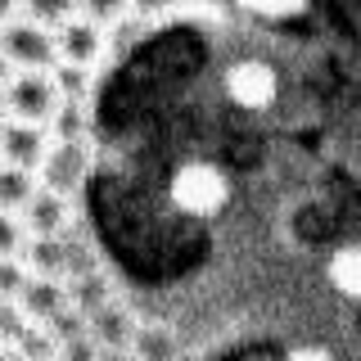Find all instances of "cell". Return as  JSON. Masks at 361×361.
<instances>
[{
	"label": "cell",
	"instance_id": "obj_1",
	"mask_svg": "<svg viewBox=\"0 0 361 361\" xmlns=\"http://www.w3.org/2000/svg\"><path fill=\"white\" fill-rule=\"evenodd\" d=\"M167 203L180 217H221V208L231 203V176L212 158H190L167 180Z\"/></svg>",
	"mask_w": 361,
	"mask_h": 361
},
{
	"label": "cell",
	"instance_id": "obj_2",
	"mask_svg": "<svg viewBox=\"0 0 361 361\" xmlns=\"http://www.w3.org/2000/svg\"><path fill=\"white\" fill-rule=\"evenodd\" d=\"M221 90H226V104L240 109V113H262L280 90V68L262 59V54H244V59L226 63L221 73Z\"/></svg>",
	"mask_w": 361,
	"mask_h": 361
},
{
	"label": "cell",
	"instance_id": "obj_3",
	"mask_svg": "<svg viewBox=\"0 0 361 361\" xmlns=\"http://www.w3.org/2000/svg\"><path fill=\"white\" fill-rule=\"evenodd\" d=\"M59 99H63V90H59V82H54V68H18V73L5 82L9 118L50 122L54 109H59Z\"/></svg>",
	"mask_w": 361,
	"mask_h": 361
},
{
	"label": "cell",
	"instance_id": "obj_4",
	"mask_svg": "<svg viewBox=\"0 0 361 361\" xmlns=\"http://www.w3.org/2000/svg\"><path fill=\"white\" fill-rule=\"evenodd\" d=\"M0 54L14 68H54L59 63V45H54V27L14 14L0 23Z\"/></svg>",
	"mask_w": 361,
	"mask_h": 361
},
{
	"label": "cell",
	"instance_id": "obj_5",
	"mask_svg": "<svg viewBox=\"0 0 361 361\" xmlns=\"http://www.w3.org/2000/svg\"><path fill=\"white\" fill-rule=\"evenodd\" d=\"M90 176V140L82 135V140H54L50 135V149H45V158L37 163V180L45 190H59V195L73 199L77 190L86 185Z\"/></svg>",
	"mask_w": 361,
	"mask_h": 361
},
{
	"label": "cell",
	"instance_id": "obj_6",
	"mask_svg": "<svg viewBox=\"0 0 361 361\" xmlns=\"http://www.w3.org/2000/svg\"><path fill=\"white\" fill-rule=\"evenodd\" d=\"M54 45H59V63H77V68H95L104 54V23L86 18L77 9L73 18H63L54 27Z\"/></svg>",
	"mask_w": 361,
	"mask_h": 361
},
{
	"label": "cell",
	"instance_id": "obj_7",
	"mask_svg": "<svg viewBox=\"0 0 361 361\" xmlns=\"http://www.w3.org/2000/svg\"><path fill=\"white\" fill-rule=\"evenodd\" d=\"M45 149H50V127L45 122H23V118L0 122V163H18L37 172Z\"/></svg>",
	"mask_w": 361,
	"mask_h": 361
},
{
	"label": "cell",
	"instance_id": "obj_8",
	"mask_svg": "<svg viewBox=\"0 0 361 361\" xmlns=\"http://www.w3.org/2000/svg\"><path fill=\"white\" fill-rule=\"evenodd\" d=\"M68 195L37 185V195L23 203V231L27 235H63L68 231Z\"/></svg>",
	"mask_w": 361,
	"mask_h": 361
},
{
	"label": "cell",
	"instance_id": "obj_9",
	"mask_svg": "<svg viewBox=\"0 0 361 361\" xmlns=\"http://www.w3.org/2000/svg\"><path fill=\"white\" fill-rule=\"evenodd\" d=\"M18 307H23V316L27 321H37V325H45L59 307H68V285L59 276H27V285L18 289Z\"/></svg>",
	"mask_w": 361,
	"mask_h": 361
},
{
	"label": "cell",
	"instance_id": "obj_10",
	"mask_svg": "<svg viewBox=\"0 0 361 361\" xmlns=\"http://www.w3.org/2000/svg\"><path fill=\"white\" fill-rule=\"evenodd\" d=\"M325 280L338 298L361 302V244H338L330 257H325Z\"/></svg>",
	"mask_w": 361,
	"mask_h": 361
},
{
	"label": "cell",
	"instance_id": "obj_11",
	"mask_svg": "<svg viewBox=\"0 0 361 361\" xmlns=\"http://www.w3.org/2000/svg\"><path fill=\"white\" fill-rule=\"evenodd\" d=\"M86 330L99 348H131V334H135V316L122 307V302H104L99 312L86 316Z\"/></svg>",
	"mask_w": 361,
	"mask_h": 361
},
{
	"label": "cell",
	"instance_id": "obj_12",
	"mask_svg": "<svg viewBox=\"0 0 361 361\" xmlns=\"http://www.w3.org/2000/svg\"><path fill=\"white\" fill-rule=\"evenodd\" d=\"M131 353H135V361H180V343H176L172 325H163V321H135Z\"/></svg>",
	"mask_w": 361,
	"mask_h": 361
},
{
	"label": "cell",
	"instance_id": "obj_13",
	"mask_svg": "<svg viewBox=\"0 0 361 361\" xmlns=\"http://www.w3.org/2000/svg\"><path fill=\"white\" fill-rule=\"evenodd\" d=\"M68 302H73V307L82 312V316L99 312L104 302H113V280L104 276V271H95V267L77 271V276L68 280Z\"/></svg>",
	"mask_w": 361,
	"mask_h": 361
},
{
	"label": "cell",
	"instance_id": "obj_14",
	"mask_svg": "<svg viewBox=\"0 0 361 361\" xmlns=\"http://www.w3.org/2000/svg\"><path fill=\"white\" fill-rule=\"evenodd\" d=\"M37 172L18 163H0V208L5 212H23V203L37 195Z\"/></svg>",
	"mask_w": 361,
	"mask_h": 361
},
{
	"label": "cell",
	"instance_id": "obj_15",
	"mask_svg": "<svg viewBox=\"0 0 361 361\" xmlns=\"http://www.w3.org/2000/svg\"><path fill=\"white\" fill-rule=\"evenodd\" d=\"M18 9H23L27 18L45 23V27H59L63 18L77 14V0H18Z\"/></svg>",
	"mask_w": 361,
	"mask_h": 361
},
{
	"label": "cell",
	"instance_id": "obj_16",
	"mask_svg": "<svg viewBox=\"0 0 361 361\" xmlns=\"http://www.w3.org/2000/svg\"><path fill=\"white\" fill-rule=\"evenodd\" d=\"M23 244H27L23 217H18V212H5V208H0V257H18Z\"/></svg>",
	"mask_w": 361,
	"mask_h": 361
},
{
	"label": "cell",
	"instance_id": "obj_17",
	"mask_svg": "<svg viewBox=\"0 0 361 361\" xmlns=\"http://www.w3.org/2000/svg\"><path fill=\"white\" fill-rule=\"evenodd\" d=\"M77 9H82L86 18H95V23H122L131 14V0H77Z\"/></svg>",
	"mask_w": 361,
	"mask_h": 361
},
{
	"label": "cell",
	"instance_id": "obj_18",
	"mask_svg": "<svg viewBox=\"0 0 361 361\" xmlns=\"http://www.w3.org/2000/svg\"><path fill=\"white\" fill-rule=\"evenodd\" d=\"M27 262L23 257H0V298H18V289L27 285Z\"/></svg>",
	"mask_w": 361,
	"mask_h": 361
},
{
	"label": "cell",
	"instance_id": "obj_19",
	"mask_svg": "<svg viewBox=\"0 0 361 361\" xmlns=\"http://www.w3.org/2000/svg\"><path fill=\"white\" fill-rule=\"evenodd\" d=\"M59 361H99V343L86 334H77V338H68V343H59Z\"/></svg>",
	"mask_w": 361,
	"mask_h": 361
},
{
	"label": "cell",
	"instance_id": "obj_20",
	"mask_svg": "<svg viewBox=\"0 0 361 361\" xmlns=\"http://www.w3.org/2000/svg\"><path fill=\"white\" fill-rule=\"evenodd\" d=\"M280 361H334L330 348H321V343H293Z\"/></svg>",
	"mask_w": 361,
	"mask_h": 361
},
{
	"label": "cell",
	"instance_id": "obj_21",
	"mask_svg": "<svg viewBox=\"0 0 361 361\" xmlns=\"http://www.w3.org/2000/svg\"><path fill=\"white\" fill-rule=\"evenodd\" d=\"M176 5H180V0H131V14H140V18H167Z\"/></svg>",
	"mask_w": 361,
	"mask_h": 361
},
{
	"label": "cell",
	"instance_id": "obj_22",
	"mask_svg": "<svg viewBox=\"0 0 361 361\" xmlns=\"http://www.w3.org/2000/svg\"><path fill=\"white\" fill-rule=\"evenodd\" d=\"M99 361H135L131 348H99Z\"/></svg>",
	"mask_w": 361,
	"mask_h": 361
},
{
	"label": "cell",
	"instance_id": "obj_23",
	"mask_svg": "<svg viewBox=\"0 0 361 361\" xmlns=\"http://www.w3.org/2000/svg\"><path fill=\"white\" fill-rule=\"evenodd\" d=\"M14 73H18V68H14V63H9V59H5V54H0V86H5V82H9V77H14Z\"/></svg>",
	"mask_w": 361,
	"mask_h": 361
},
{
	"label": "cell",
	"instance_id": "obj_24",
	"mask_svg": "<svg viewBox=\"0 0 361 361\" xmlns=\"http://www.w3.org/2000/svg\"><path fill=\"white\" fill-rule=\"evenodd\" d=\"M14 14H18V0H0V23L14 18Z\"/></svg>",
	"mask_w": 361,
	"mask_h": 361
},
{
	"label": "cell",
	"instance_id": "obj_25",
	"mask_svg": "<svg viewBox=\"0 0 361 361\" xmlns=\"http://www.w3.org/2000/svg\"><path fill=\"white\" fill-rule=\"evenodd\" d=\"M9 118V104H5V86H0V122Z\"/></svg>",
	"mask_w": 361,
	"mask_h": 361
},
{
	"label": "cell",
	"instance_id": "obj_26",
	"mask_svg": "<svg viewBox=\"0 0 361 361\" xmlns=\"http://www.w3.org/2000/svg\"><path fill=\"white\" fill-rule=\"evenodd\" d=\"M41 361H59V353H54V357H41Z\"/></svg>",
	"mask_w": 361,
	"mask_h": 361
}]
</instances>
